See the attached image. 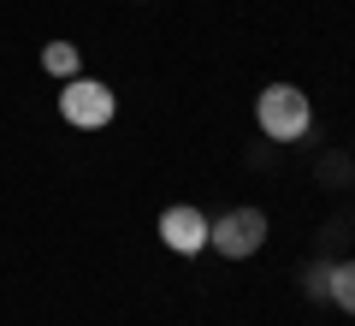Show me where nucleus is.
Listing matches in <instances>:
<instances>
[{
	"label": "nucleus",
	"mask_w": 355,
	"mask_h": 326,
	"mask_svg": "<svg viewBox=\"0 0 355 326\" xmlns=\"http://www.w3.org/2000/svg\"><path fill=\"white\" fill-rule=\"evenodd\" d=\"M254 125H261V137L272 142H302L308 125H314V101H308V89L296 83H266L261 95H254Z\"/></svg>",
	"instance_id": "nucleus-1"
},
{
	"label": "nucleus",
	"mask_w": 355,
	"mask_h": 326,
	"mask_svg": "<svg viewBox=\"0 0 355 326\" xmlns=\"http://www.w3.org/2000/svg\"><path fill=\"white\" fill-rule=\"evenodd\" d=\"M266 243V213L261 208H225L219 220H207V250L225 261H249Z\"/></svg>",
	"instance_id": "nucleus-2"
},
{
	"label": "nucleus",
	"mask_w": 355,
	"mask_h": 326,
	"mask_svg": "<svg viewBox=\"0 0 355 326\" xmlns=\"http://www.w3.org/2000/svg\"><path fill=\"white\" fill-rule=\"evenodd\" d=\"M113 113H119V95L107 83H95V77H71L60 89V119L71 131H101V125H113Z\"/></svg>",
	"instance_id": "nucleus-3"
},
{
	"label": "nucleus",
	"mask_w": 355,
	"mask_h": 326,
	"mask_svg": "<svg viewBox=\"0 0 355 326\" xmlns=\"http://www.w3.org/2000/svg\"><path fill=\"white\" fill-rule=\"evenodd\" d=\"M160 243L172 255H202L207 250V213L196 208V202H172V208L160 213Z\"/></svg>",
	"instance_id": "nucleus-4"
},
{
	"label": "nucleus",
	"mask_w": 355,
	"mask_h": 326,
	"mask_svg": "<svg viewBox=\"0 0 355 326\" xmlns=\"http://www.w3.org/2000/svg\"><path fill=\"white\" fill-rule=\"evenodd\" d=\"M308 178H314L320 190H349V184H355V154H349V142H320V149L308 154Z\"/></svg>",
	"instance_id": "nucleus-5"
},
{
	"label": "nucleus",
	"mask_w": 355,
	"mask_h": 326,
	"mask_svg": "<svg viewBox=\"0 0 355 326\" xmlns=\"http://www.w3.org/2000/svg\"><path fill=\"white\" fill-rule=\"evenodd\" d=\"M314 255H326V261H343V255H349V220H343V213L320 220V231H314Z\"/></svg>",
	"instance_id": "nucleus-6"
},
{
	"label": "nucleus",
	"mask_w": 355,
	"mask_h": 326,
	"mask_svg": "<svg viewBox=\"0 0 355 326\" xmlns=\"http://www.w3.org/2000/svg\"><path fill=\"white\" fill-rule=\"evenodd\" d=\"M42 72L60 77V83H71V77H83V54H77L71 42H48V48H42Z\"/></svg>",
	"instance_id": "nucleus-7"
},
{
	"label": "nucleus",
	"mask_w": 355,
	"mask_h": 326,
	"mask_svg": "<svg viewBox=\"0 0 355 326\" xmlns=\"http://www.w3.org/2000/svg\"><path fill=\"white\" fill-rule=\"evenodd\" d=\"M296 291H302L308 302H326V291H331V261L326 255H308V261L296 267Z\"/></svg>",
	"instance_id": "nucleus-8"
},
{
	"label": "nucleus",
	"mask_w": 355,
	"mask_h": 326,
	"mask_svg": "<svg viewBox=\"0 0 355 326\" xmlns=\"http://www.w3.org/2000/svg\"><path fill=\"white\" fill-rule=\"evenodd\" d=\"M331 309L355 314V255H343V261H331V291H326Z\"/></svg>",
	"instance_id": "nucleus-9"
},
{
	"label": "nucleus",
	"mask_w": 355,
	"mask_h": 326,
	"mask_svg": "<svg viewBox=\"0 0 355 326\" xmlns=\"http://www.w3.org/2000/svg\"><path fill=\"white\" fill-rule=\"evenodd\" d=\"M279 161H284V142H272V137H261V142L243 149V166H249V172H272Z\"/></svg>",
	"instance_id": "nucleus-10"
},
{
	"label": "nucleus",
	"mask_w": 355,
	"mask_h": 326,
	"mask_svg": "<svg viewBox=\"0 0 355 326\" xmlns=\"http://www.w3.org/2000/svg\"><path fill=\"white\" fill-rule=\"evenodd\" d=\"M349 250H355V220H349Z\"/></svg>",
	"instance_id": "nucleus-11"
},
{
	"label": "nucleus",
	"mask_w": 355,
	"mask_h": 326,
	"mask_svg": "<svg viewBox=\"0 0 355 326\" xmlns=\"http://www.w3.org/2000/svg\"><path fill=\"white\" fill-rule=\"evenodd\" d=\"M349 154H355V131H349Z\"/></svg>",
	"instance_id": "nucleus-12"
},
{
	"label": "nucleus",
	"mask_w": 355,
	"mask_h": 326,
	"mask_svg": "<svg viewBox=\"0 0 355 326\" xmlns=\"http://www.w3.org/2000/svg\"><path fill=\"white\" fill-rule=\"evenodd\" d=\"M137 6H142V0H137Z\"/></svg>",
	"instance_id": "nucleus-13"
},
{
	"label": "nucleus",
	"mask_w": 355,
	"mask_h": 326,
	"mask_svg": "<svg viewBox=\"0 0 355 326\" xmlns=\"http://www.w3.org/2000/svg\"><path fill=\"white\" fill-rule=\"evenodd\" d=\"M349 190H355V184H349Z\"/></svg>",
	"instance_id": "nucleus-14"
}]
</instances>
